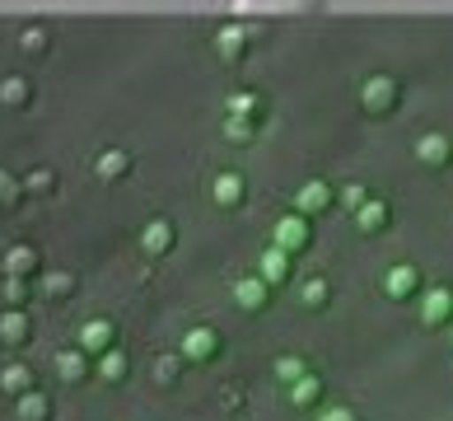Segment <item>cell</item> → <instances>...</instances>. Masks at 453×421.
Masks as SVG:
<instances>
[{"instance_id":"obj_1","label":"cell","mask_w":453,"mask_h":421,"mask_svg":"<svg viewBox=\"0 0 453 421\" xmlns=\"http://www.w3.org/2000/svg\"><path fill=\"white\" fill-rule=\"evenodd\" d=\"M360 108L369 117H393L402 108V84L393 75H369L360 84Z\"/></svg>"},{"instance_id":"obj_2","label":"cell","mask_w":453,"mask_h":421,"mask_svg":"<svg viewBox=\"0 0 453 421\" xmlns=\"http://www.w3.org/2000/svg\"><path fill=\"white\" fill-rule=\"evenodd\" d=\"M426 285H421V267L411 262H393L388 272H383V295L397 300V305H407V300H416Z\"/></svg>"},{"instance_id":"obj_3","label":"cell","mask_w":453,"mask_h":421,"mask_svg":"<svg viewBox=\"0 0 453 421\" xmlns=\"http://www.w3.org/2000/svg\"><path fill=\"white\" fill-rule=\"evenodd\" d=\"M411 155H416V164H421V168H449V160H453L449 131H426V136H416Z\"/></svg>"},{"instance_id":"obj_4","label":"cell","mask_w":453,"mask_h":421,"mask_svg":"<svg viewBox=\"0 0 453 421\" xmlns=\"http://www.w3.org/2000/svg\"><path fill=\"white\" fill-rule=\"evenodd\" d=\"M421 324L426 328H449L453 324V291L449 285H430V291H421Z\"/></svg>"},{"instance_id":"obj_5","label":"cell","mask_w":453,"mask_h":421,"mask_svg":"<svg viewBox=\"0 0 453 421\" xmlns=\"http://www.w3.org/2000/svg\"><path fill=\"white\" fill-rule=\"evenodd\" d=\"M356 225H360L365 234H383V230L393 225V207H388L383 197H369L365 207L356 211Z\"/></svg>"},{"instance_id":"obj_6","label":"cell","mask_w":453,"mask_h":421,"mask_svg":"<svg viewBox=\"0 0 453 421\" xmlns=\"http://www.w3.org/2000/svg\"><path fill=\"white\" fill-rule=\"evenodd\" d=\"M299 207H304V215H323L332 207V188L327 183H309V188L299 192Z\"/></svg>"},{"instance_id":"obj_7","label":"cell","mask_w":453,"mask_h":421,"mask_svg":"<svg viewBox=\"0 0 453 421\" xmlns=\"http://www.w3.org/2000/svg\"><path fill=\"white\" fill-rule=\"evenodd\" d=\"M276 239H280L285 248H290V253H295V248H304V244H309V225H304V221H299V215H290V221H285V225L276 230Z\"/></svg>"},{"instance_id":"obj_8","label":"cell","mask_w":453,"mask_h":421,"mask_svg":"<svg viewBox=\"0 0 453 421\" xmlns=\"http://www.w3.org/2000/svg\"><path fill=\"white\" fill-rule=\"evenodd\" d=\"M304 300H309V305H313V309H323V305H327V300H332V285H327L323 277H313V281L304 285Z\"/></svg>"},{"instance_id":"obj_9","label":"cell","mask_w":453,"mask_h":421,"mask_svg":"<svg viewBox=\"0 0 453 421\" xmlns=\"http://www.w3.org/2000/svg\"><path fill=\"white\" fill-rule=\"evenodd\" d=\"M318 394H323V384H318V379H299V384H295V402H299V408L318 402Z\"/></svg>"},{"instance_id":"obj_10","label":"cell","mask_w":453,"mask_h":421,"mask_svg":"<svg viewBox=\"0 0 453 421\" xmlns=\"http://www.w3.org/2000/svg\"><path fill=\"white\" fill-rule=\"evenodd\" d=\"M342 201H346V211H360V207H365V201H369V192L360 188V183H350V188L342 192Z\"/></svg>"},{"instance_id":"obj_11","label":"cell","mask_w":453,"mask_h":421,"mask_svg":"<svg viewBox=\"0 0 453 421\" xmlns=\"http://www.w3.org/2000/svg\"><path fill=\"white\" fill-rule=\"evenodd\" d=\"M239 192H243L239 178H220V201H239Z\"/></svg>"},{"instance_id":"obj_12","label":"cell","mask_w":453,"mask_h":421,"mask_svg":"<svg viewBox=\"0 0 453 421\" xmlns=\"http://www.w3.org/2000/svg\"><path fill=\"white\" fill-rule=\"evenodd\" d=\"M318 421H360L356 412H350V408H327L323 417H318Z\"/></svg>"},{"instance_id":"obj_13","label":"cell","mask_w":453,"mask_h":421,"mask_svg":"<svg viewBox=\"0 0 453 421\" xmlns=\"http://www.w3.org/2000/svg\"><path fill=\"white\" fill-rule=\"evenodd\" d=\"M5 98H10V104H24V84L10 80V84H5Z\"/></svg>"},{"instance_id":"obj_14","label":"cell","mask_w":453,"mask_h":421,"mask_svg":"<svg viewBox=\"0 0 453 421\" xmlns=\"http://www.w3.org/2000/svg\"><path fill=\"white\" fill-rule=\"evenodd\" d=\"M266 272H272V277H285V258H280V253H272V258H266Z\"/></svg>"}]
</instances>
